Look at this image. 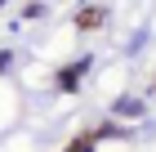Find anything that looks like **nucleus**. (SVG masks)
Returning a JSON list of instances; mask_svg holds the SVG:
<instances>
[{"mask_svg":"<svg viewBox=\"0 0 156 152\" xmlns=\"http://www.w3.org/2000/svg\"><path fill=\"white\" fill-rule=\"evenodd\" d=\"M98 23H103L98 9H80V13H76V27H80V32H89V27H98Z\"/></svg>","mask_w":156,"mask_h":152,"instance_id":"obj_2","label":"nucleus"},{"mask_svg":"<svg viewBox=\"0 0 156 152\" xmlns=\"http://www.w3.org/2000/svg\"><path fill=\"white\" fill-rule=\"evenodd\" d=\"M67 152H94V134H80V139H76Z\"/></svg>","mask_w":156,"mask_h":152,"instance_id":"obj_3","label":"nucleus"},{"mask_svg":"<svg viewBox=\"0 0 156 152\" xmlns=\"http://www.w3.org/2000/svg\"><path fill=\"white\" fill-rule=\"evenodd\" d=\"M80 72H85V63H72V67L58 76V90H76V81H80Z\"/></svg>","mask_w":156,"mask_h":152,"instance_id":"obj_1","label":"nucleus"},{"mask_svg":"<svg viewBox=\"0 0 156 152\" xmlns=\"http://www.w3.org/2000/svg\"><path fill=\"white\" fill-rule=\"evenodd\" d=\"M116 112H120V117H138V103H134V98H125V103H120Z\"/></svg>","mask_w":156,"mask_h":152,"instance_id":"obj_4","label":"nucleus"}]
</instances>
